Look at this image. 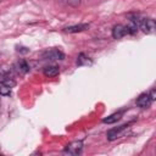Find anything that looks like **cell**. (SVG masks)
Segmentation results:
<instances>
[{
    "label": "cell",
    "instance_id": "6da1fadb",
    "mask_svg": "<svg viewBox=\"0 0 156 156\" xmlns=\"http://www.w3.org/2000/svg\"><path fill=\"white\" fill-rule=\"evenodd\" d=\"M139 28H140L144 33L150 34V33H152V32L155 30L156 24H155V21H154L152 18H143V20H140V22H139Z\"/></svg>",
    "mask_w": 156,
    "mask_h": 156
},
{
    "label": "cell",
    "instance_id": "7a4b0ae2",
    "mask_svg": "<svg viewBox=\"0 0 156 156\" xmlns=\"http://www.w3.org/2000/svg\"><path fill=\"white\" fill-rule=\"evenodd\" d=\"M82 149H83L82 141H73V143H71L66 146L65 152L68 154V155H78V154H80Z\"/></svg>",
    "mask_w": 156,
    "mask_h": 156
},
{
    "label": "cell",
    "instance_id": "3957f363",
    "mask_svg": "<svg viewBox=\"0 0 156 156\" xmlns=\"http://www.w3.org/2000/svg\"><path fill=\"white\" fill-rule=\"evenodd\" d=\"M43 57L46 58V60H63L65 58V54L60 50H50V51H46L43 54Z\"/></svg>",
    "mask_w": 156,
    "mask_h": 156
},
{
    "label": "cell",
    "instance_id": "277c9868",
    "mask_svg": "<svg viewBox=\"0 0 156 156\" xmlns=\"http://www.w3.org/2000/svg\"><path fill=\"white\" fill-rule=\"evenodd\" d=\"M151 102H152V100H151L150 95L146 94V93L141 94V95L136 99V105H138L139 107H141V108H146V107H149V106L151 105Z\"/></svg>",
    "mask_w": 156,
    "mask_h": 156
},
{
    "label": "cell",
    "instance_id": "5b68a950",
    "mask_svg": "<svg viewBox=\"0 0 156 156\" xmlns=\"http://www.w3.org/2000/svg\"><path fill=\"white\" fill-rule=\"evenodd\" d=\"M127 127H128V124H122V126H119V127H117V128H113V129L108 130V133H107V139H108V140H115L116 138H118V135H119Z\"/></svg>",
    "mask_w": 156,
    "mask_h": 156
},
{
    "label": "cell",
    "instance_id": "8992f818",
    "mask_svg": "<svg viewBox=\"0 0 156 156\" xmlns=\"http://www.w3.org/2000/svg\"><path fill=\"white\" fill-rule=\"evenodd\" d=\"M88 28H89V24L88 23H82V24H76V26L67 27L65 30L67 33H78V32H83V30H85Z\"/></svg>",
    "mask_w": 156,
    "mask_h": 156
},
{
    "label": "cell",
    "instance_id": "52a82bcc",
    "mask_svg": "<svg viewBox=\"0 0 156 156\" xmlns=\"http://www.w3.org/2000/svg\"><path fill=\"white\" fill-rule=\"evenodd\" d=\"M124 35H126L124 26H122V24H117V26L113 27V29H112V37H113L115 39H121V38L124 37Z\"/></svg>",
    "mask_w": 156,
    "mask_h": 156
},
{
    "label": "cell",
    "instance_id": "ba28073f",
    "mask_svg": "<svg viewBox=\"0 0 156 156\" xmlns=\"http://www.w3.org/2000/svg\"><path fill=\"white\" fill-rule=\"evenodd\" d=\"M60 72V68L57 66H48L44 68V74L46 77H56Z\"/></svg>",
    "mask_w": 156,
    "mask_h": 156
},
{
    "label": "cell",
    "instance_id": "9c48e42d",
    "mask_svg": "<svg viewBox=\"0 0 156 156\" xmlns=\"http://www.w3.org/2000/svg\"><path fill=\"white\" fill-rule=\"evenodd\" d=\"M121 117H122V112H116V113H112L111 116L104 118L102 122H104V123H107V124H111V123H115V122L119 121Z\"/></svg>",
    "mask_w": 156,
    "mask_h": 156
},
{
    "label": "cell",
    "instance_id": "30bf717a",
    "mask_svg": "<svg viewBox=\"0 0 156 156\" xmlns=\"http://www.w3.org/2000/svg\"><path fill=\"white\" fill-rule=\"evenodd\" d=\"M16 69H17V72H20V73H27V72L29 71V66H28V63H27L24 60H20V61L16 63Z\"/></svg>",
    "mask_w": 156,
    "mask_h": 156
},
{
    "label": "cell",
    "instance_id": "8fae6325",
    "mask_svg": "<svg viewBox=\"0 0 156 156\" xmlns=\"http://www.w3.org/2000/svg\"><path fill=\"white\" fill-rule=\"evenodd\" d=\"M1 84L7 85V87H10V88H13V87L16 85V82H15L12 78H9V77H2V79H1Z\"/></svg>",
    "mask_w": 156,
    "mask_h": 156
},
{
    "label": "cell",
    "instance_id": "7c38bea8",
    "mask_svg": "<svg viewBox=\"0 0 156 156\" xmlns=\"http://www.w3.org/2000/svg\"><path fill=\"white\" fill-rule=\"evenodd\" d=\"M77 63H78V65H88V63L90 65V63H91V61H90V60H89L84 54H80V55L78 56Z\"/></svg>",
    "mask_w": 156,
    "mask_h": 156
},
{
    "label": "cell",
    "instance_id": "4fadbf2b",
    "mask_svg": "<svg viewBox=\"0 0 156 156\" xmlns=\"http://www.w3.org/2000/svg\"><path fill=\"white\" fill-rule=\"evenodd\" d=\"M11 94V88L7 87V85H4V84H0V95L2 96H7Z\"/></svg>",
    "mask_w": 156,
    "mask_h": 156
},
{
    "label": "cell",
    "instance_id": "5bb4252c",
    "mask_svg": "<svg viewBox=\"0 0 156 156\" xmlns=\"http://www.w3.org/2000/svg\"><path fill=\"white\" fill-rule=\"evenodd\" d=\"M68 5L72 6V7H78L79 4H80V0H67Z\"/></svg>",
    "mask_w": 156,
    "mask_h": 156
},
{
    "label": "cell",
    "instance_id": "9a60e30c",
    "mask_svg": "<svg viewBox=\"0 0 156 156\" xmlns=\"http://www.w3.org/2000/svg\"><path fill=\"white\" fill-rule=\"evenodd\" d=\"M17 51L21 52V54H28L29 52V49L28 48H24V46H17Z\"/></svg>",
    "mask_w": 156,
    "mask_h": 156
},
{
    "label": "cell",
    "instance_id": "2e32d148",
    "mask_svg": "<svg viewBox=\"0 0 156 156\" xmlns=\"http://www.w3.org/2000/svg\"><path fill=\"white\" fill-rule=\"evenodd\" d=\"M150 98H151V100L154 101L155 99H156V91H155V89H151V91H150Z\"/></svg>",
    "mask_w": 156,
    "mask_h": 156
},
{
    "label": "cell",
    "instance_id": "e0dca14e",
    "mask_svg": "<svg viewBox=\"0 0 156 156\" xmlns=\"http://www.w3.org/2000/svg\"><path fill=\"white\" fill-rule=\"evenodd\" d=\"M0 1H4V0H0Z\"/></svg>",
    "mask_w": 156,
    "mask_h": 156
}]
</instances>
